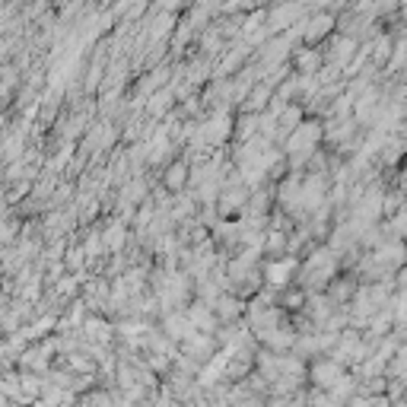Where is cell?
Instances as JSON below:
<instances>
[{"instance_id": "obj_1", "label": "cell", "mask_w": 407, "mask_h": 407, "mask_svg": "<svg viewBox=\"0 0 407 407\" xmlns=\"http://www.w3.org/2000/svg\"><path fill=\"white\" fill-rule=\"evenodd\" d=\"M315 382L322 385V388H340V385L347 382V379H344L340 366H334V363H324V366H318V369H315Z\"/></svg>"}]
</instances>
